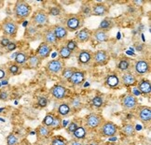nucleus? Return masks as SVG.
Masks as SVG:
<instances>
[{
	"mask_svg": "<svg viewBox=\"0 0 151 145\" xmlns=\"http://www.w3.org/2000/svg\"><path fill=\"white\" fill-rule=\"evenodd\" d=\"M107 7L104 4L97 3L93 5V7L91 8V14L95 16H103L107 13Z\"/></svg>",
	"mask_w": 151,
	"mask_h": 145,
	"instance_id": "nucleus-22",
	"label": "nucleus"
},
{
	"mask_svg": "<svg viewBox=\"0 0 151 145\" xmlns=\"http://www.w3.org/2000/svg\"><path fill=\"white\" fill-rule=\"evenodd\" d=\"M9 93L7 91H0V100H2V101H7L9 99Z\"/></svg>",
	"mask_w": 151,
	"mask_h": 145,
	"instance_id": "nucleus-44",
	"label": "nucleus"
},
{
	"mask_svg": "<svg viewBox=\"0 0 151 145\" xmlns=\"http://www.w3.org/2000/svg\"><path fill=\"white\" fill-rule=\"evenodd\" d=\"M51 51H52L51 46L47 43H45V42H42L37 49L36 55H37L40 59H46V58H48L50 55Z\"/></svg>",
	"mask_w": 151,
	"mask_h": 145,
	"instance_id": "nucleus-13",
	"label": "nucleus"
},
{
	"mask_svg": "<svg viewBox=\"0 0 151 145\" xmlns=\"http://www.w3.org/2000/svg\"><path fill=\"white\" fill-rule=\"evenodd\" d=\"M108 145H115V144H108Z\"/></svg>",
	"mask_w": 151,
	"mask_h": 145,
	"instance_id": "nucleus-52",
	"label": "nucleus"
},
{
	"mask_svg": "<svg viewBox=\"0 0 151 145\" xmlns=\"http://www.w3.org/2000/svg\"><path fill=\"white\" fill-rule=\"evenodd\" d=\"M37 105L41 108H45L48 105V99L45 96H39L37 98Z\"/></svg>",
	"mask_w": 151,
	"mask_h": 145,
	"instance_id": "nucleus-41",
	"label": "nucleus"
},
{
	"mask_svg": "<svg viewBox=\"0 0 151 145\" xmlns=\"http://www.w3.org/2000/svg\"><path fill=\"white\" fill-rule=\"evenodd\" d=\"M50 94L54 98H56V99L62 100L66 96L67 89L65 86H63L61 84H56L50 89Z\"/></svg>",
	"mask_w": 151,
	"mask_h": 145,
	"instance_id": "nucleus-12",
	"label": "nucleus"
},
{
	"mask_svg": "<svg viewBox=\"0 0 151 145\" xmlns=\"http://www.w3.org/2000/svg\"><path fill=\"white\" fill-rule=\"evenodd\" d=\"M137 88L139 90V93L143 95H149L151 92V84L148 80H141L137 82Z\"/></svg>",
	"mask_w": 151,
	"mask_h": 145,
	"instance_id": "nucleus-20",
	"label": "nucleus"
},
{
	"mask_svg": "<svg viewBox=\"0 0 151 145\" xmlns=\"http://www.w3.org/2000/svg\"><path fill=\"white\" fill-rule=\"evenodd\" d=\"M62 126V119L60 116H54L53 122H52V125L50 126L51 129H59Z\"/></svg>",
	"mask_w": 151,
	"mask_h": 145,
	"instance_id": "nucleus-37",
	"label": "nucleus"
},
{
	"mask_svg": "<svg viewBox=\"0 0 151 145\" xmlns=\"http://www.w3.org/2000/svg\"><path fill=\"white\" fill-rule=\"evenodd\" d=\"M16 47H17V45H16V43L15 42H11L10 41V43L6 47V49H7L9 51H14L15 49H16Z\"/></svg>",
	"mask_w": 151,
	"mask_h": 145,
	"instance_id": "nucleus-48",
	"label": "nucleus"
},
{
	"mask_svg": "<svg viewBox=\"0 0 151 145\" xmlns=\"http://www.w3.org/2000/svg\"><path fill=\"white\" fill-rule=\"evenodd\" d=\"M138 117L142 123L147 125L151 121V109L150 107L142 106L138 109Z\"/></svg>",
	"mask_w": 151,
	"mask_h": 145,
	"instance_id": "nucleus-10",
	"label": "nucleus"
},
{
	"mask_svg": "<svg viewBox=\"0 0 151 145\" xmlns=\"http://www.w3.org/2000/svg\"><path fill=\"white\" fill-rule=\"evenodd\" d=\"M90 145H98V143H97V142H92V143H91Z\"/></svg>",
	"mask_w": 151,
	"mask_h": 145,
	"instance_id": "nucleus-51",
	"label": "nucleus"
},
{
	"mask_svg": "<svg viewBox=\"0 0 151 145\" xmlns=\"http://www.w3.org/2000/svg\"><path fill=\"white\" fill-rule=\"evenodd\" d=\"M71 112V107L67 103H62L58 108V114L61 116H67Z\"/></svg>",
	"mask_w": 151,
	"mask_h": 145,
	"instance_id": "nucleus-28",
	"label": "nucleus"
},
{
	"mask_svg": "<svg viewBox=\"0 0 151 145\" xmlns=\"http://www.w3.org/2000/svg\"><path fill=\"white\" fill-rule=\"evenodd\" d=\"M32 22L35 26H46L49 24V16L42 9L37 10L32 17Z\"/></svg>",
	"mask_w": 151,
	"mask_h": 145,
	"instance_id": "nucleus-5",
	"label": "nucleus"
},
{
	"mask_svg": "<svg viewBox=\"0 0 151 145\" xmlns=\"http://www.w3.org/2000/svg\"><path fill=\"white\" fill-rule=\"evenodd\" d=\"M52 31H53L55 37L57 38V40H63L65 39L67 35H68V31L67 29L61 25H56L52 27Z\"/></svg>",
	"mask_w": 151,
	"mask_h": 145,
	"instance_id": "nucleus-17",
	"label": "nucleus"
},
{
	"mask_svg": "<svg viewBox=\"0 0 151 145\" xmlns=\"http://www.w3.org/2000/svg\"><path fill=\"white\" fill-rule=\"evenodd\" d=\"M73 136L77 138V140H82L86 137V129L83 126H78L73 133Z\"/></svg>",
	"mask_w": 151,
	"mask_h": 145,
	"instance_id": "nucleus-32",
	"label": "nucleus"
},
{
	"mask_svg": "<svg viewBox=\"0 0 151 145\" xmlns=\"http://www.w3.org/2000/svg\"><path fill=\"white\" fill-rule=\"evenodd\" d=\"M43 39H44L45 43L50 45L51 47L58 42L55 35H54L53 31H52V28L46 29V30L43 32Z\"/></svg>",
	"mask_w": 151,
	"mask_h": 145,
	"instance_id": "nucleus-18",
	"label": "nucleus"
},
{
	"mask_svg": "<svg viewBox=\"0 0 151 145\" xmlns=\"http://www.w3.org/2000/svg\"><path fill=\"white\" fill-rule=\"evenodd\" d=\"M120 84V80L117 74H109L106 79V85L109 88H117Z\"/></svg>",
	"mask_w": 151,
	"mask_h": 145,
	"instance_id": "nucleus-21",
	"label": "nucleus"
},
{
	"mask_svg": "<svg viewBox=\"0 0 151 145\" xmlns=\"http://www.w3.org/2000/svg\"><path fill=\"white\" fill-rule=\"evenodd\" d=\"M130 67H131V62L129 61V59H127V58H122L121 60H119V64H118V68L121 71H128L130 69Z\"/></svg>",
	"mask_w": 151,
	"mask_h": 145,
	"instance_id": "nucleus-29",
	"label": "nucleus"
},
{
	"mask_svg": "<svg viewBox=\"0 0 151 145\" xmlns=\"http://www.w3.org/2000/svg\"><path fill=\"white\" fill-rule=\"evenodd\" d=\"M91 35L92 33L89 28H82V29H80L78 33L77 34V39L80 43L88 42L91 38Z\"/></svg>",
	"mask_w": 151,
	"mask_h": 145,
	"instance_id": "nucleus-19",
	"label": "nucleus"
},
{
	"mask_svg": "<svg viewBox=\"0 0 151 145\" xmlns=\"http://www.w3.org/2000/svg\"><path fill=\"white\" fill-rule=\"evenodd\" d=\"M7 77V71L3 67H0V80H4Z\"/></svg>",
	"mask_w": 151,
	"mask_h": 145,
	"instance_id": "nucleus-49",
	"label": "nucleus"
},
{
	"mask_svg": "<svg viewBox=\"0 0 151 145\" xmlns=\"http://www.w3.org/2000/svg\"><path fill=\"white\" fill-rule=\"evenodd\" d=\"M53 119H54V115H52V114H48V115L44 118V120H43V125H46V126H48V127H50L51 125H52V122H53Z\"/></svg>",
	"mask_w": 151,
	"mask_h": 145,
	"instance_id": "nucleus-39",
	"label": "nucleus"
},
{
	"mask_svg": "<svg viewBox=\"0 0 151 145\" xmlns=\"http://www.w3.org/2000/svg\"><path fill=\"white\" fill-rule=\"evenodd\" d=\"M77 70V69H75L74 67H66V68H63V71L61 72L62 73V78L65 79V80H69L70 77L72 76V74Z\"/></svg>",
	"mask_w": 151,
	"mask_h": 145,
	"instance_id": "nucleus-33",
	"label": "nucleus"
},
{
	"mask_svg": "<svg viewBox=\"0 0 151 145\" xmlns=\"http://www.w3.org/2000/svg\"><path fill=\"white\" fill-rule=\"evenodd\" d=\"M91 104H92V106L95 107V108H100V107H102L103 104H104L103 97L100 96H94L93 98H92V100H91Z\"/></svg>",
	"mask_w": 151,
	"mask_h": 145,
	"instance_id": "nucleus-35",
	"label": "nucleus"
},
{
	"mask_svg": "<svg viewBox=\"0 0 151 145\" xmlns=\"http://www.w3.org/2000/svg\"><path fill=\"white\" fill-rule=\"evenodd\" d=\"M78 127V125L77 124H76L75 122H72V123L69 124V125L67 126V128H66V129H67V132H68V133H71V134H73L74 131H75L76 129H77Z\"/></svg>",
	"mask_w": 151,
	"mask_h": 145,
	"instance_id": "nucleus-43",
	"label": "nucleus"
},
{
	"mask_svg": "<svg viewBox=\"0 0 151 145\" xmlns=\"http://www.w3.org/2000/svg\"><path fill=\"white\" fill-rule=\"evenodd\" d=\"M37 31V26H35V25H31V26H29L27 28V34H29V35L36 34Z\"/></svg>",
	"mask_w": 151,
	"mask_h": 145,
	"instance_id": "nucleus-47",
	"label": "nucleus"
},
{
	"mask_svg": "<svg viewBox=\"0 0 151 145\" xmlns=\"http://www.w3.org/2000/svg\"><path fill=\"white\" fill-rule=\"evenodd\" d=\"M50 14L51 16H59L61 14V9L59 7H52L50 9Z\"/></svg>",
	"mask_w": 151,
	"mask_h": 145,
	"instance_id": "nucleus-42",
	"label": "nucleus"
},
{
	"mask_svg": "<svg viewBox=\"0 0 151 145\" xmlns=\"http://www.w3.org/2000/svg\"><path fill=\"white\" fill-rule=\"evenodd\" d=\"M9 43H10V40H9V38H2L1 40H0V45H1L2 47H4V48L7 47V46H8Z\"/></svg>",
	"mask_w": 151,
	"mask_h": 145,
	"instance_id": "nucleus-46",
	"label": "nucleus"
},
{
	"mask_svg": "<svg viewBox=\"0 0 151 145\" xmlns=\"http://www.w3.org/2000/svg\"><path fill=\"white\" fill-rule=\"evenodd\" d=\"M51 145H66V142L59 138H55L53 141H51Z\"/></svg>",
	"mask_w": 151,
	"mask_h": 145,
	"instance_id": "nucleus-45",
	"label": "nucleus"
},
{
	"mask_svg": "<svg viewBox=\"0 0 151 145\" xmlns=\"http://www.w3.org/2000/svg\"><path fill=\"white\" fill-rule=\"evenodd\" d=\"M7 144L8 145H18V138L14 134L10 133L7 137Z\"/></svg>",
	"mask_w": 151,
	"mask_h": 145,
	"instance_id": "nucleus-38",
	"label": "nucleus"
},
{
	"mask_svg": "<svg viewBox=\"0 0 151 145\" xmlns=\"http://www.w3.org/2000/svg\"><path fill=\"white\" fill-rule=\"evenodd\" d=\"M71 106H72V109H80V107H81V101H80L78 96L75 97L74 99H72Z\"/></svg>",
	"mask_w": 151,
	"mask_h": 145,
	"instance_id": "nucleus-40",
	"label": "nucleus"
},
{
	"mask_svg": "<svg viewBox=\"0 0 151 145\" xmlns=\"http://www.w3.org/2000/svg\"><path fill=\"white\" fill-rule=\"evenodd\" d=\"M27 60H28V56L24 51H19L15 56V64H17L18 66L24 65V64L27 63Z\"/></svg>",
	"mask_w": 151,
	"mask_h": 145,
	"instance_id": "nucleus-25",
	"label": "nucleus"
},
{
	"mask_svg": "<svg viewBox=\"0 0 151 145\" xmlns=\"http://www.w3.org/2000/svg\"><path fill=\"white\" fill-rule=\"evenodd\" d=\"M2 31L5 36L14 38L18 32V25L13 20L7 19L2 24Z\"/></svg>",
	"mask_w": 151,
	"mask_h": 145,
	"instance_id": "nucleus-3",
	"label": "nucleus"
},
{
	"mask_svg": "<svg viewBox=\"0 0 151 145\" xmlns=\"http://www.w3.org/2000/svg\"><path fill=\"white\" fill-rule=\"evenodd\" d=\"M121 83L126 87L134 86L135 84H137V79L133 73L124 72L122 76H121Z\"/></svg>",
	"mask_w": 151,
	"mask_h": 145,
	"instance_id": "nucleus-15",
	"label": "nucleus"
},
{
	"mask_svg": "<svg viewBox=\"0 0 151 145\" xmlns=\"http://www.w3.org/2000/svg\"><path fill=\"white\" fill-rule=\"evenodd\" d=\"M69 145H83L81 142H79V141H73L70 142V144Z\"/></svg>",
	"mask_w": 151,
	"mask_h": 145,
	"instance_id": "nucleus-50",
	"label": "nucleus"
},
{
	"mask_svg": "<svg viewBox=\"0 0 151 145\" xmlns=\"http://www.w3.org/2000/svg\"><path fill=\"white\" fill-rule=\"evenodd\" d=\"M84 24V20L80 15H72L66 20L65 22V28L67 29V31H76L78 30L82 27Z\"/></svg>",
	"mask_w": 151,
	"mask_h": 145,
	"instance_id": "nucleus-2",
	"label": "nucleus"
},
{
	"mask_svg": "<svg viewBox=\"0 0 151 145\" xmlns=\"http://www.w3.org/2000/svg\"><path fill=\"white\" fill-rule=\"evenodd\" d=\"M93 38L97 42L102 43V42H106L109 40V35L107 32L101 30V29H96L93 33Z\"/></svg>",
	"mask_w": 151,
	"mask_h": 145,
	"instance_id": "nucleus-23",
	"label": "nucleus"
},
{
	"mask_svg": "<svg viewBox=\"0 0 151 145\" xmlns=\"http://www.w3.org/2000/svg\"><path fill=\"white\" fill-rule=\"evenodd\" d=\"M114 26V22L112 19L110 18H104L100 24V26H99V29H101V30H104L107 32L108 30H110L111 28H113Z\"/></svg>",
	"mask_w": 151,
	"mask_h": 145,
	"instance_id": "nucleus-24",
	"label": "nucleus"
},
{
	"mask_svg": "<svg viewBox=\"0 0 151 145\" xmlns=\"http://www.w3.org/2000/svg\"><path fill=\"white\" fill-rule=\"evenodd\" d=\"M84 80H85V73L80 70H76L72 74L70 79L68 80V82L74 86H78L82 83Z\"/></svg>",
	"mask_w": 151,
	"mask_h": 145,
	"instance_id": "nucleus-16",
	"label": "nucleus"
},
{
	"mask_svg": "<svg viewBox=\"0 0 151 145\" xmlns=\"http://www.w3.org/2000/svg\"><path fill=\"white\" fill-rule=\"evenodd\" d=\"M118 126L112 122H106L101 126V134L104 137H113L117 134Z\"/></svg>",
	"mask_w": 151,
	"mask_h": 145,
	"instance_id": "nucleus-9",
	"label": "nucleus"
},
{
	"mask_svg": "<svg viewBox=\"0 0 151 145\" xmlns=\"http://www.w3.org/2000/svg\"><path fill=\"white\" fill-rule=\"evenodd\" d=\"M8 72L10 75H18L21 72V67H20V66H18L15 63L10 64L8 67Z\"/></svg>",
	"mask_w": 151,
	"mask_h": 145,
	"instance_id": "nucleus-34",
	"label": "nucleus"
},
{
	"mask_svg": "<svg viewBox=\"0 0 151 145\" xmlns=\"http://www.w3.org/2000/svg\"><path fill=\"white\" fill-rule=\"evenodd\" d=\"M122 132L128 137L135 135V128L132 124H125L122 127Z\"/></svg>",
	"mask_w": 151,
	"mask_h": 145,
	"instance_id": "nucleus-30",
	"label": "nucleus"
},
{
	"mask_svg": "<svg viewBox=\"0 0 151 145\" xmlns=\"http://www.w3.org/2000/svg\"><path fill=\"white\" fill-rule=\"evenodd\" d=\"M45 67L49 74L57 75L60 74L63 71V69L65 68V64L61 59H53L49 61Z\"/></svg>",
	"mask_w": 151,
	"mask_h": 145,
	"instance_id": "nucleus-4",
	"label": "nucleus"
},
{
	"mask_svg": "<svg viewBox=\"0 0 151 145\" xmlns=\"http://www.w3.org/2000/svg\"><path fill=\"white\" fill-rule=\"evenodd\" d=\"M103 118L97 113H91L86 117V125L90 129H96L102 125Z\"/></svg>",
	"mask_w": 151,
	"mask_h": 145,
	"instance_id": "nucleus-7",
	"label": "nucleus"
},
{
	"mask_svg": "<svg viewBox=\"0 0 151 145\" xmlns=\"http://www.w3.org/2000/svg\"><path fill=\"white\" fill-rule=\"evenodd\" d=\"M40 62H41V59L37 55H32L28 57L27 60V64L30 68H37L40 65Z\"/></svg>",
	"mask_w": 151,
	"mask_h": 145,
	"instance_id": "nucleus-26",
	"label": "nucleus"
},
{
	"mask_svg": "<svg viewBox=\"0 0 151 145\" xmlns=\"http://www.w3.org/2000/svg\"><path fill=\"white\" fill-rule=\"evenodd\" d=\"M109 55L106 51H97L93 55V61L96 66H104L109 61Z\"/></svg>",
	"mask_w": 151,
	"mask_h": 145,
	"instance_id": "nucleus-11",
	"label": "nucleus"
},
{
	"mask_svg": "<svg viewBox=\"0 0 151 145\" xmlns=\"http://www.w3.org/2000/svg\"><path fill=\"white\" fill-rule=\"evenodd\" d=\"M92 59V54L90 51L88 50H80L78 51V62L79 65L81 66H85L90 64V62Z\"/></svg>",
	"mask_w": 151,
	"mask_h": 145,
	"instance_id": "nucleus-14",
	"label": "nucleus"
},
{
	"mask_svg": "<svg viewBox=\"0 0 151 145\" xmlns=\"http://www.w3.org/2000/svg\"><path fill=\"white\" fill-rule=\"evenodd\" d=\"M65 47L71 51V53H73V51H75L76 50H77L78 48V42L76 41V40L74 39H70L68 40L67 43H66V46Z\"/></svg>",
	"mask_w": 151,
	"mask_h": 145,
	"instance_id": "nucleus-36",
	"label": "nucleus"
},
{
	"mask_svg": "<svg viewBox=\"0 0 151 145\" xmlns=\"http://www.w3.org/2000/svg\"><path fill=\"white\" fill-rule=\"evenodd\" d=\"M13 11H14V15L17 19L24 20L30 16V14L32 12V8L27 2L19 0V1H17L15 3Z\"/></svg>",
	"mask_w": 151,
	"mask_h": 145,
	"instance_id": "nucleus-1",
	"label": "nucleus"
},
{
	"mask_svg": "<svg viewBox=\"0 0 151 145\" xmlns=\"http://www.w3.org/2000/svg\"><path fill=\"white\" fill-rule=\"evenodd\" d=\"M37 131L38 136L41 137V138H48L51 134V129L50 128V127L46 126V125H39Z\"/></svg>",
	"mask_w": 151,
	"mask_h": 145,
	"instance_id": "nucleus-27",
	"label": "nucleus"
},
{
	"mask_svg": "<svg viewBox=\"0 0 151 145\" xmlns=\"http://www.w3.org/2000/svg\"><path fill=\"white\" fill-rule=\"evenodd\" d=\"M133 68H134V71L137 75L139 76H142V75H145L149 72L150 70V65L149 62L147 60L145 59H140L137 60L134 63V66H133Z\"/></svg>",
	"mask_w": 151,
	"mask_h": 145,
	"instance_id": "nucleus-8",
	"label": "nucleus"
},
{
	"mask_svg": "<svg viewBox=\"0 0 151 145\" xmlns=\"http://www.w3.org/2000/svg\"><path fill=\"white\" fill-rule=\"evenodd\" d=\"M59 55H60V59L66 60V59H68V58L71 57L72 53L65 47V46H62L59 50Z\"/></svg>",
	"mask_w": 151,
	"mask_h": 145,
	"instance_id": "nucleus-31",
	"label": "nucleus"
},
{
	"mask_svg": "<svg viewBox=\"0 0 151 145\" xmlns=\"http://www.w3.org/2000/svg\"><path fill=\"white\" fill-rule=\"evenodd\" d=\"M121 105L126 111H132L138 106L137 97L132 94H127L121 99Z\"/></svg>",
	"mask_w": 151,
	"mask_h": 145,
	"instance_id": "nucleus-6",
	"label": "nucleus"
}]
</instances>
